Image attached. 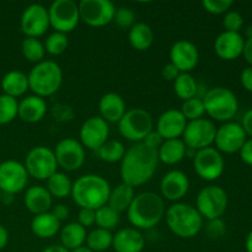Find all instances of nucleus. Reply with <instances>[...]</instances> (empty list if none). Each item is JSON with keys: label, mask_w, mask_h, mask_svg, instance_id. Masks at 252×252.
<instances>
[{"label": "nucleus", "mask_w": 252, "mask_h": 252, "mask_svg": "<svg viewBox=\"0 0 252 252\" xmlns=\"http://www.w3.org/2000/svg\"><path fill=\"white\" fill-rule=\"evenodd\" d=\"M25 169L29 176L43 181L48 180L54 172H57V164L54 152L47 147H34L27 153L25 158Z\"/></svg>", "instance_id": "obj_9"}, {"label": "nucleus", "mask_w": 252, "mask_h": 252, "mask_svg": "<svg viewBox=\"0 0 252 252\" xmlns=\"http://www.w3.org/2000/svg\"><path fill=\"white\" fill-rule=\"evenodd\" d=\"M189 189V180L185 172L180 170H171L167 172L160 182L161 196L167 201L177 203L187 194Z\"/></svg>", "instance_id": "obj_20"}, {"label": "nucleus", "mask_w": 252, "mask_h": 252, "mask_svg": "<svg viewBox=\"0 0 252 252\" xmlns=\"http://www.w3.org/2000/svg\"><path fill=\"white\" fill-rule=\"evenodd\" d=\"M228 207V194L219 186H207L201 189L196 199V209L202 218L220 219Z\"/></svg>", "instance_id": "obj_10"}, {"label": "nucleus", "mask_w": 252, "mask_h": 252, "mask_svg": "<svg viewBox=\"0 0 252 252\" xmlns=\"http://www.w3.org/2000/svg\"><path fill=\"white\" fill-rule=\"evenodd\" d=\"M241 127H243V129L245 130L246 135H250V137H252V108L244 115Z\"/></svg>", "instance_id": "obj_52"}, {"label": "nucleus", "mask_w": 252, "mask_h": 252, "mask_svg": "<svg viewBox=\"0 0 252 252\" xmlns=\"http://www.w3.org/2000/svg\"><path fill=\"white\" fill-rule=\"evenodd\" d=\"M162 142H164V139L161 138V135H160L157 130H152V132L145 137V139L143 140L142 143H144L147 147L152 148V149L157 150L158 152V149H159L160 145L162 144Z\"/></svg>", "instance_id": "obj_46"}, {"label": "nucleus", "mask_w": 252, "mask_h": 252, "mask_svg": "<svg viewBox=\"0 0 252 252\" xmlns=\"http://www.w3.org/2000/svg\"><path fill=\"white\" fill-rule=\"evenodd\" d=\"M113 234L105 229L96 228L86 236V246L94 252H103L112 248Z\"/></svg>", "instance_id": "obj_35"}, {"label": "nucleus", "mask_w": 252, "mask_h": 252, "mask_svg": "<svg viewBox=\"0 0 252 252\" xmlns=\"http://www.w3.org/2000/svg\"><path fill=\"white\" fill-rule=\"evenodd\" d=\"M243 56H244V58L246 59V62H248V63L252 66V38L245 39Z\"/></svg>", "instance_id": "obj_53"}, {"label": "nucleus", "mask_w": 252, "mask_h": 252, "mask_svg": "<svg viewBox=\"0 0 252 252\" xmlns=\"http://www.w3.org/2000/svg\"><path fill=\"white\" fill-rule=\"evenodd\" d=\"M144 245V236L135 228L121 229L113 235L112 248L115 252H142Z\"/></svg>", "instance_id": "obj_24"}, {"label": "nucleus", "mask_w": 252, "mask_h": 252, "mask_svg": "<svg viewBox=\"0 0 252 252\" xmlns=\"http://www.w3.org/2000/svg\"><path fill=\"white\" fill-rule=\"evenodd\" d=\"M245 39L238 32H226L219 34L214 41V52L224 61H234L243 54Z\"/></svg>", "instance_id": "obj_22"}, {"label": "nucleus", "mask_w": 252, "mask_h": 252, "mask_svg": "<svg viewBox=\"0 0 252 252\" xmlns=\"http://www.w3.org/2000/svg\"><path fill=\"white\" fill-rule=\"evenodd\" d=\"M100 117L107 123H118L126 113V102L121 95L116 93H107L98 102Z\"/></svg>", "instance_id": "obj_26"}, {"label": "nucleus", "mask_w": 252, "mask_h": 252, "mask_svg": "<svg viewBox=\"0 0 252 252\" xmlns=\"http://www.w3.org/2000/svg\"><path fill=\"white\" fill-rule=\"evenodd\" d=\"M233 4V0H203L202 1V6L204 7V10L212 15L226 14Z\"/></svg>", "instance_id": "obj_42"}, {"label": "nucleus", "mask_w": 252, "mask_h": 252, "mask_svg": "<svg viewBox=\"0 0 252 252\" xmlns=\"http://www.w3.org/2000/svg\"><path fill=\"white\" fill-rule=\"evenodd\" d=\"M246 36H248V38H252V26H249L246 29Z\"/></svg>", "instance_id": "obj_59"}, {"label": "nucleus", "mask_w": 252, "mask_h": 252, "mask_svg": "<svg viewBox=\"0 0 252 252\" xmlns=\"http://www.w3.org/2000/svg\"><path fill=\"white\" fill-rule=\"evenodd\" d=\"M165 219L170 230L181 239H192L202 230L203 218L191 204H172L165 211Z\"/></svg>", "instance_id": "obj_4"}, {"label": "nucleus", "mask_w": 252, "mask_h": 252, "mask_svg": "<svg viewBox=\"0 0 252 252\" xmlns=\"http://www.w3.org/2000/svg\"><path fill=\"white\" fill-rule=\"evenodd\" d=\"M7 243H9V233H7L6 228L0 224V251L6 248Z\"/></svg>", "instance_id": "obj_54"}, {"label": "nucleus", "mask_w": 252, "mask_h": 252, "mask_svg": "<svg viewBox=\"0 0 252 252\" xmlns=\"http://www.w3.org/2000/svg\"><path fill=\"white\" fill-rule=\"evenodd\" d=\"M53 152L58 166L65 171H76L85 161V149L83 144L73 138L62 139Z\"/></svg>", "instance_id": "obj_15"}, {"label": "nucleus", "mask_w": 252, "mask_h": 252, "mask_svg": "<svg viewBox=\"0 0 252 252\" xmlns=\"http://www.w3.org/2000/svg\"><path fill=\"white\" fill-rule=\"evenodd\" d=\"M224 159L216 148H204L196 152L193 167L198 177L204 181H216L224 172Z\"/></svg>", "instance_id": "obj_13"}, {"label": "nucleus", "mask_w": 252, "mask_h": 252, "mask_svg": "<svg viewBox=\"0 0 252 252\" xmlns=\"http://www.w3.org/2000/svg\"><path fill=\"white\" fill-rule=\"evenodd\" d=\"M1 89L5 95L17 98L30 90L29 78L20 70H10L2 76Z\"/></svg>", "instance_id": "obj_28"}, {"label": "nucleus", "mask_w": 252, "mask_h": 252, "mask_svg": "<svg viewBox=\"0 0 252 252\" xmlns=\"http://www.w3.org/2000/svg\"><path fill=\"white\" fill-rule=\"evenodd\" d=\"M240 158L245 164L252 166V139L246 140L245 144L240 149Z\"/></svg>", "instance_id": "obj_49"}, {"label": "nucleus", "mask_w": 252, "mask_h": 252, "mask_svg": "<svg viewBox=\"0 0 252 252\" xmlns=\"http://www.w3.org/2000/svg\"><path fill=\"white\" fill-rule=\"evenodd\" d=\"M30 90L36 96L44 98L54 95L63 83L61 65L53 61H42L34 64L29 75Z\"/></svg>", "instance_id": "obj_5"}, {"label": "nucleus", "mask_w": 252, "mask_h": 252, "mask_svg": "<svg viewBox=\"0 0 252 252\" xmlns=\"http://www.w3.org/2000/svg\"><path fill=\"white\" fill-rule=\"evenodd\" d=\"M21 52L27 61L34 64L43 61L46 54L44 44L38 38H32V37H25L21 43Z\"/></svg>", "instance_id": "obj_37"}, {"label": "nucleus", "mask_w": 252, "mask_h": 252, "mask_svg": "<svg viewBox=\"0 0 252 252\" xmlns=\"http://www.w3.org/2000/svg\"><path fill=\"white\" fill-rule=\"evenodd\" d=\"M80 20L91 27H102L113 21L116 6L110 0H81Z\"/></svg>", "instance_id": "obj_12"}, {"label": "nucleus", "mask_w": 252, "mask_h": 252, "mask_svg": "<svg viewBox=\"0 0 252 252\" xmlns=\"http://www.w3.org/2000/svg\"><path fill=\"white\" fill-rule=\"evenodd\" d=\"M187 147L181 138L167 139L158 149V159L166 165H176L186 158Z\"/></svg>", "instance_id": "obj_27"}, {"label": "nucleus", "mask_w": 252, "mask_h": 252, "mask_svg": "<svg viewBox=\"0 0 252 252\" xmlns=\"http://www.w3.org/2000/svg\"><path fill=\"white\" fill-rule=\"evenodd\" d=\"M96 221V211L90 208H80L78 214V223L84 228H90Z\"/></svg>", "instance_id": "obj_45"}, {"label": "nucleus", "mask_w": 252, "mask_h": 252, "mask_svg": "<svg viewBox=\"0 0 252 252\" xmlns=\"http://www.w3.org/2000/svg\"><path fill=\"white\" fill-rule=\"evenodd\" d=\"M49 26L56 32L68 33L74 31L80 22L79 4L74 0H56L48 7Z\"/></svg>", "instance_id": "obj_8"}, {"label": "nucleus", "mask_w": 252, "mask_h": 252, "mask_svg": "<svg viewBox=\"0 0 252 252\" xmlns=\"http://www.w3.org/2000/svg\"><path fill=\"white\" fill-rule=\"evenodd\" d=\"M111 193V186L100 175H83L73 182L71 198L80 208L96 211L106 206Z\"/></svg>", "instance_id": "obj_3"}, {"label": "nucleus", "mask_w": 252, "mask_h": 252, "mask_svg": "<svg viewBox=\"0 0 252 252\" xmlns=\"http://www.w3.org/2000/svg\"><path fill=\"white\" fill-rule=\"evenodd\" d=\"M198 84L189 73H181L174 81V93L182 101L196 97Z\"/></svg>", "instance_id": "obj_34"}, {"label": "nucleus", "mask_w": 252, "mask_h": 252, "mask_svg": "<svg viewBox=\"0 0 252 252\" xmlns=\"http://www.w3.org/2000/svg\"><path fill=\"white\" fill-rule=\"evenodd\" d=\"M47 113V102L44 98L30 95L19 102L17 117L26 123H37L44 118Z\"/></svg>", "instance_id": "obj_25"}, {"label": "nucleus", "mask_w": 252, "mask_h": 252, "mask_svg": "<svg viewBox=\"0 0 252 252\" xmlns=\"http://www.w3.org/2000/svg\"><path fill=\"white\" fill-rule=\"evenodd\" d=\"M120 213L113 211L107 204L101 208L96 209V221L95 224L97 228L105 229V230L111 231L120 224Z\"/></svg>", "instance_id": "obj_38"}, {"label": "nucleus", "mask_w": 252, "mask_h": 252, "mask_svg": "<svg viewBox=\"0 0 252 252\" xmlns=\"http://www.w3.org/2000/svg\"><path fill=\"white\" fill-rule=\"evenodd\" d=\"M69 252H94V251H91L86 245H83V246H80V248L75 249V250H71Z\"/></svg>", "instance_id": "obj_58"}, {"label": "nucleus", "mask_w": 252, "mask_h": 252, "mask_svg": "<svg viewBox=\"0 0 252 252\" xmlns=\"http://www.w3.org/2000/svg\"><path fill=\"white\" fill-rule=\"evenodd\" d=\"M180 74H181V71H180L172 63H167L166 65H164V68H162L161 70L162 78L166 81H172V83L176 80V78Z\"/></svg>", "instance_id": "obj_48"}, {"label": "nucleus", "mask_w": 252, "mask_h": 252, "mask_svg": "<svg viewBox=\"0 0 252 252\" xmlns=\"http://www.w3.org/2000/svg\"><path fill=\"white\" fill-rule=\"evenodd\" d=\"M96 153L102 161L115 164V162L122 161L126 155V148L120 140L108 139Z\"/></svg>", "instance_id": "obj_36"}, {"label": "nucleus", "mask_w": 252, "mask_h": 252, "mask_svg": "<svg viewBox=\"0 0 252 252\" xmlns=\"http://www.w3.org/2000/svg\"><path fill=\"white\" fill-rule=\"evenodd\" d=\"M25 207L30 213L38 216V214L47 213L53 207V197L51 196L46 187L32 186L29 187L24 196Z\"/></svg>", "instance_id": "obj_23"}, {"label": "nucleus", "mask_w": 252, "mask_h": 252, "mask_svg": "<svg viewBox=\"0 0 252 252\" xmlns=\"http://www.w3.org/2000/svg\"><path fill=\"white\" fill-rule=\"evenodd\" d=\"M207 230H208L209 235L211 236H221L225 233V224H224L220 219L209 220Z\"/></svg>", "instance_id": "obj_47"}, {"label": "nucleus", "mask_w": 252, "mask_h": 252, "mask_svg": "<svg viewBox=\"0 0 252 252\" xmlns=\"http://www.w3.org/2000/svg\"><path fill=\"white\" fill-rule=\"evenodd\" d=\"M110 126L100 116L88 118L80 128V140L84 148L97 152L108 140Z\"/></svg>", "instance_id": "obj_18"}, {"label": "nucleus", "mask_w": 252, "mask_h": 252, "mask_svg": "<svg viewBox=\"0 0 252 252\" xmlns=\"http://www.w3.org/2000/svg\"><path fill=\"white\" fill-rule=\"evenodd\" d=\"M51 213L62 223V221L66 220L69 218V213L70 212H69V208L65 204H57V206L53 207Z\"/></svg>", "instance_id": "obj_50"}, {"label": "nucleus", "mask_w": 252, "mask_h": 252, "mask_svg": "<svg viewBox=\"0 0 252 252\" xmlns=\"http://www.w3.org/2000/svg\"><path fill=\"white\" fill-rule=\"evenodd\" d=\"M12 201H14V194L2 193V197H1V202H2V203L10 204Z\"/></svg>", "instance_id": "obj_57"}, {"label": "nucleus", "mask_w": 252, "mask_h": 252, "mask_svg": "<svg viewBox=\"0 0 252 252\" xmlns=\"http://www.w3.org/2000/svg\"><path fill=\"white\" fill-rule=\"evenodd\" d=\"M246 140V133L241 125L236 122H226L221 127L217 128L214 144L219 153L234 154L240 152Z\"/></svg>", "instance_id": "obj_17"}, {"label": "nucleus", "mask_w": 252, "mask_h": 252, "mask_svg": "<svg viewBox=\"0 0 252 252\" xmlns=\"http://www.w3.org/2000/svg\"><path fill=\"white\" fill-rule=\"evenodd\" d=\"M241 84H243L244 88L252 94V66L244 69L243 73H241Z\"/></svg>", "instance_id": "obj_51"}, {"label": "nucleus", "mask_w": 252, "mask_h": 252, "mask_svg": "<svg viewBox=\"0 0 252 252\" xmlns=\"http://www.w3.org/2000/svg\"><path fill=\"white\" fill-rule=\"evenodd\" d=\"M129 43L135 51H147L154 42V32L152 27L145 22H135L128 33Z\"/></svg>", "instance_id": "obj_31"}, {"label": "nucleus", "mask_w": 252, "mask_h": 252, "mask_svg": "<svg viewBox=\"0 0 252 252\" xmlns=\"http://www.w3.org/2000/svg\"><path fill=\"white\" fill-rule=\"evenodd\" d=\"M69 46V39L65 33L56 32L49 34L44 42V49L51 56H61L66 51Z\"/></svg>", "instance_id": "obj_40"}, {"label": "nucleus", "mask_w": 252, "mask_h": 252, "mask_svg": "<svg viewBox=\"0 0 252 252\" xmlns=\"http://www.w3.org/2000/svg\"><path fill=\"white\" fill-rule=\"evenodd\" d=\"M244 17L238 11H228L224 15L223 26L226 32H238L243 29Z\"/></svg>", "instance_id": "obj_44"}, {"label": "nucleus", "mask_w": 252, "mask_h": 252, "mask_svg": "<svg viewBox=\"0 0 252 252\" xmlns=\"http://www.w3.org/2000/svg\"><path fill=\"white\" fill-rule=\"evenodd\" d=\"M1 197H2V192L0 191V202H1Z\"/></svg>", "instance_id": "obj_60"}, {"label": "nucleus", "mask_w": 252, "mask_h": 252, "mask_svg": "<svg viewBox=\"0 0 252 252\" xmlns=\"http://www.w3.org/2000/svg\"><path fill=\"white\" fill-rule=\"evenodd\" d=\"M181 113L184 117L186 118L187 122L189 121H196L199 118H203L206 115V110H204L203 100L199 97H192L189 100H186L182 102L181 105Z\"/></svg>", "instance_id": "obj_41"}, {"label": "nucleus", "mask_w": 252, "mask_h": 252, "mask_svg": "<svg viewBox=\"0 0 252 252\" xmlns=\"http://www.w3.org/2000/svg\"><path fill=\"white\" fill-rule=\"evenodd\" d=\"M187 120L180 110H167L160 115L157 122V132L164 140L179 139L182 137Z\"/></svg>", "instance_id": "obj_21"}, {"label": "nucleus", "mask_w": 252, "mask_h": 252, "mask_svg": "<svg viewBox=\"0 0 252 252\" xmlns=\"http://www.w3.org/2000/svg\"><path fill=\"white\" fill-rule=\"evenodd\" d=\"M19 102L17 98L7 96L5 94L0 95V125H7L17 117Z\"/></svg>", "instance_id": "obj_39"}, {"label": "nucleus", "mask_w": 252, "mask_h": 252, "mask_svg": "<svg viewBox=\"0 0 252 252\" xmlns=\"http://www.w3.org/2000/svg\"><path fill=\"white\" fill-rule=\"evenodd\" d=\"M245 249H246V252H252V230L249 233V235L246 236Z\"/></svg>", "instance_id": "obj_56"}, {"label": "nucleus", "mask_w": 252, "mask_h": 252, "mask_svg": "<svg viewBox=\"0 0 252 252\" xmlns=\"http://www.w3.org/2000/svg\"><path fill=\"white\" fill-rule=\"evenodd\" d=\"M86 236H88L86 229L78 221H71L64 225L61 230V245L68 251L75 250L85 244Z\"/></svg>", "instance_id": "obj_30"}, {"label": "nucleus", "mask_w": 252, "mask_h": 252, "mask_svg": "<svg viewBox=\"0 0 252 252\" xmlns=\"http://www.w3.org/2000/svg\"><path fill=\"white\" fill-rule=\"evenodd\" d=\"M158 152L147 147L144 143H135L126 150L121 161V177L123 184L130 187H138L147 184L157 171Z\"/></svg>", "instance_id": "obj_1"}, {"label": "nucleus", "mask_w": 252, "mask_h": 252, "mask_svg": "<svg viewBox=\"0 0 252 252\" xmlns=\"http://www.w3.org/2000/svg\"><path fill=\"white\" fill-rule=\"evenodd\" d=\"M134 189L126 184H120L116 189H111L107 206L111 207L117 213L127 212L134 199Z\"/></svg>", "instance_id": "obj_32"}, {"label": "nucleus", "mask_w": 252, "mask_h": 252, "mask_svg": "<svg viewBox=\"0 0 252 252\" xmlns=\"http://www.w3.org/2000/svg\"><path fill=\"white\" fill-rule=\"evenodd\" d=\"M21 31L26 37L38 38L49 27L48 9L41 4H31L24 10L21 16Z\"/></svg>", "instance_id": "obj_16"}, {"label": "nucleus", "mask_w": 252, "mask_h": 252, "mask_svg": "<svg viewBox=\"0 0 252 252\" xmlns=\"http://www.w3.org/2000/svg\"><path fill=\"white\" fill-rule=\"evenodd\" d=\"M199 62V52L196 44L187 39H179L170 48V63L181 73H189Z\"/></svg>", "instance_id": "obj_19"}, {"label": "nucleus", "mask_w": 252, "mask_h": 252, "mask_svg": "<svg viewBox=\"0 0 252 252\" xmlns=\"http://www.w3.org/2000/svg\"><path fill=\"white\" fill-rule=\"evenodd\" d=\"M154 121L152 115L144 108H132L126 111L125 116L118 122L121 135L129 142L142 143L153 130Z\"/></svg>", "instance_id": "obj_7"}, {"label": "nucleus", "mask_w": 252, "mask_h": 252, "mask_svg": "<svg viewBox=\"0 0 252 252\" xmlns=\"http://www.w3.org/2000/svg\"><path fill=\"white\" fill-rule=\"evenodd\" d=\"M164 216V199L154 192H143L137 194L129 208L127 209L128 220L138 230L154 228L160 223Z\"/></svg>", "instance_id": "obj_2"}, {"label": "nucleus", "mask_w": 252, "mask_h": 252, "mask_svg": "<svg viewBox=\"0 0 252 252\" xmlns=\"http://www.w3.org/2000/svg\"><path fill=\"white\" fill-rule=\"evenodd\" d=\"M29 177L24 164L20 161H2L0 164V191L9 194L20 193L26 189Z\"/></svg>", "instance_id": "obj_14"}, {"label": "nucleus", "mask_w": 252, "mask_h": 252, "mask_svg": "<svg viewBox=\"0 0 252 252\" xmlns=\"http://www.w3.org/2000/svg\"><path fill=\"white\" fill-rule=\"evenodd\" d=\"M217 127L211 120L199 118L187 122L182 140L189 149L198 152L204 148L212 147L216 139Z\"/></svg>", "instance_id": "obj_11"}, {"label": "nucleus", "mask_w": 252, "mask_h": 252, "mask_svg": "<svg viewBox=\"0 0 252 252\" xmlns=\"http://www.w3.org/2000/svg\"><path fill=\"white\" fill-rule=\"evenodd\" d=\"M47 191L51 193L52 197L63 199L71 194L73 182L64 172H54L48 180H47Z\"/></svg>", "instance_id": "obj_33"}, {"label": "nucleus", "mask_w": 252, "mask_h": 252, "mask_svg": "<svg viewBox=\"0 0 252 252\" xmlns=\"http://www.w3.org/2000/svg\"><path fill=\"white\" fill-rule=\"evenodd\" d=\"M42 252H69L65 248H63L62 245H51L48 248L44 249Z\"/></svg>", "instance_id": "obj_55"}, {"label": "nucleus", "mask_w": 252, "mask_h": 252, "mask_svg": "<svg viewBox=\"0 0 252 252\" xmlns=\"http://www.w3.org/2000/svg\"><path fill=\"white\" fill-rule=\"evenodd\" d=\"M32 233L39 239H51L56 236L61 230V221L51 213L38 214L34 216L31 221Z\"/></svg>", "instance_id": "obj_29"}, {"label": "nucleus", "mask_w": 252, "mask_h": 252, "mask_svg": "<svg viewBox=\"0 0 252 252\" xmlns=\"http://www.w3.org/2000/svg\"><path fill=\"white\" fill-rule=\"evenodd\" d=\"M134 12L132 11V9L126 6H121L118 9H116V14H115V19L113 21L118 25L122 29H130L133 25L135 24L134 22Z\"/></svg>", "instance_id": "obj_43"}, {"label": "nucleus", "mask_w": 252, "mask_h": 252, "mask_svg": "<svg viewBox=\"0 0 252 252\" xmlns=\"http://www.w3.org/2000/svg\"><path fill=\"white\" fill-rule=\"evenodd\" d=\"M202 100L206 113L214 121L230 122L238 113L239 102L235 94L223 86L208 90Z\"/></svg>", "instance_id": "obj_6"}]
</instances>
